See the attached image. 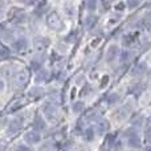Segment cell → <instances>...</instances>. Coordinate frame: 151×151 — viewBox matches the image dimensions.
<instances>
[{
	"mask_svg": "<svg viewBox=\"0 0 151 151\" xmlns=\"http://www.w3.org/2000/svg\"><path fill=\"white\" fill-rule=\"evenodd\" d=\"M33 127L36 129V130H42V129H45V121L42 119L40 115H36V118H35Z\"/></svg>",
	"mask_w": 151,
	"mask_h": 151,
	"instance_id": "30bf717a",
	"label": "cell"
},
{
	"mask_svg": "<svg viewBox=\"0 0 151 151\" xmlns=\"http://www.w3.org/2000/svg\"><path fill=\"white\" fill-rule=\"evenodd\" d=\"M39 73L36 76V80L40 81V82H42V81H48L50 78V73L49 70H44V69H40V70H37Z\"/></svg>",
	"mask_w": 151,
	"mask_h": 151,
	"instance_id": "52a82bcc",
	"label": "cell"
},
{
	"mask_svg": "<svg viewBox=\"0 0 151 151\" xmlns=\"http://www.w3.org/2000/svg\"><path fill=\"white\" fill-rule=\"evenodd\" d=\"M97 127H98V131H99V133L104 134V133H106V131L109 130V123L105 122V121H102V122H99L98 125H97Z\"/></svg>",
	"mask_w": 151,
	"mask_h": 151,
	"instance_id": "7c38bea8",
	"label": "cell"
},
{
	"mask_svg": "<svg viewBox=\"0 0 151 151\" xmlns=\"http://www.w3.org/2000/svg\"><path fill=\"white\" fill-rule=\"evenodd\" d=\"M24 141L29 145H35L40 141V134L36 133V131H29V133H27L24 135Z\"/></svg>",
	"mask_w": 151,
	"mask_h": 151,
	"instance_id": "5b68a950",
	"label": "cell"
},
{
	"mask_svg": "<svg viewBox=\"0 0 151 151\" xmlns=\"http://www.w3.org/2000/svg\"><path fill=\"white\" fill-rule=\"evenodd\" d=\"M31 66H32V69H33V70H36V72L40 70V68H41V61H37V60L32 61Z\"/></svg>",
	"mask_w": 151,
	"mask_h": 151,
	"instance_id": "ac0fdd59",
	"label": "cell"
},
{
	"mask_svg": "<svg viewBox=\"0 0 151 151\" xmlns=\"http://www.w3.org/2000/svg\"><path fill=\"white\" fill-rule=\"evenodd\" d=\"M35 45H36L37 50H44L45 48L49 45V40L44 39V37H39V39L36 40V42H35Z\"/></svg>",
	"mask_w": 151,
	"mask_h": 151,
	"instance_id": "8992f818",
	"label": "cell"
},
{
	"mask_svg": "<svg viewBox=\"0 0 151 151\" xmlns=\"http://www.w3.org/2000/svg\"><path fill=\"white\" fill-rule=\"evenodd\" d=\"M97 5V0H86V7L89 9H94Z\"/></svg>",
	"mask_w": 151,
	"mask_h": 151,
	"instance_id": "ffe728a7",
	"label": "cell"
},
{
	"mask_svg": "<svg viewBox=\"0 0 151 151\" xmlns=\"http://www.w3.org/2000/svg\"><path fill=\"white\" fill-rule=\"evenodd\" d=\"M96 23H97V17L96 16H88V19L85 20V27L86 28H93L94 25H96Z\"/></svg>",
	"mask_w": 151,
	"mask_h": 151,
	"instance_id": "8fae6325",
	"label": "cell"
},
{
	"mask_svg": "<svg viewBox=\"0 0 151 151\" xmlns=\"http://www.w3.org/2000/svg\"><path fill=\"white\" fill-rule=\"evenodd\" d=\"M3 88H4V83H3V81H0V90H1Z\"/></svg>",
	"mask_w": 151,
	"mask_h": 151,
	"instance_id": "603a6c76",
	"label": "cell"
},
{
	"mask_svg": "<svg viewBox=\"0 0 151 151\" xmlns=\"http://www.w3.org/2000/svg\"><path fill=\"white\" fill-rule=\"evenodd\" d=\"M141 3V0H127V5L130 8H135L138 7V4Z\"/></svg>",
	"mask_w": 151,
	"mask_h": 151,
	"instance_id": "44dd1931",
	"label": "cell"
},
{
	"mask_svg": "<svg viewBox=\"0 0 151 151\" xmlns=\"http://www.w3.org/2000/svg\"><path fill=\"white\" fill-rule=\"evenodd\" d=\"M118 55V48L117 47H110L106 52V60L107 61H113Z\"/></svg>",
	"mask_w": 151,
	"mask_h": 151,
	"instance_id": "9c48e42d",
	"label": "cell"
},
{
	"mask_svg": "<svg viewBox=\"0 0 151 151\" xmlns=\"http://www.w3.org/2000/svg\"><path fill=\"white\" fill-rule=\"evenodd\" d=\"M82 109H83V104H82V102H76V104L73 105V110L76 113L82 111Z\"/></svg>",
	"mask_w": 151,
	"mask_h": 151,
	"instance_id": "e0dca14e",
	"label": "cell"
},
{
	"mask_svg": "<svg viewBox=\"0 0 151 151\" xmlns=\"http://www.w3.org/2000/svg\"><path fill=\"white\" fill-rule=\"evenodd\" d=\"M127 139H129V146L130 147H134V149H138V147H141V139H139V137L137 135L134 131H127Z\"/></svg>",
	"mask_w": 151,
	"mask_h": 151,
	"instance_id": "3957f363",
	"label": "cell"
},
{
	"mask_svg": "<svg viewBox=\"0 0 151 151\" xmlns=\"http://www.w3.org/2000/svg\"><path fill=\"white\" fill-rule=\"evenodd\" d=\"M44 111H45V115H47L49 119H53V118H55V115L57 114V110H56V107L52 106V105H47V106L44 107Z\"/></svg>",
	"mask_w": 151,
	"mask_h": 151,
	"instance_id": "ba28073f",
	"label": "cell"
},
{
	"mask_svg": "<svg viewBox=\"0 0 151 151\" xmlns=\"http://www.w3.org/2000/svg\"><path fill=\"white\" fill-rule=\"evenodd\" d=\"M20 127H21V125L17 122V121H15V122L11 123V126H9V131H11V133H12V131H13V133H16L17 130H20Z\"/></svg>",
	"mask_w": 151,
	"mask_h": 151,
	"instance_id": "9a60e30c",
	"label": "cell"
},
{
	"mask_svg": "<svg viewBox=\"0 0 151 151\" xmlns=\"http://www.w3.org/2000/svg\"><path fill=\"white\" fill-rule=\"evenodd\" d=\"M29 94H31V97H40V96H42V90L40 88H36V89L33 88Z\"/></svg>",
	"mask_w": 151,
	"mask_h": 151,
	"instance_id": "2e32d148",
	"label": "cell"
},
{
	"mask_svg": "<svg viewBox=\"0 0 151 151\" xmlns=\"http://www.w3.org/2000/svg\"><path fill=\"white\" fill-rule=\"evenodd\" d=\"M16 151H29V149H28L27 146H24V145H23V146H19L17 149H16Z\"/></svg>",
	"mask_w": 151,
	"mask_h": 151,
	"instance_id": "7402d4cb",
	"label": "cell"
},
{
	"mask_svg": "<svg viewBox=\"0 0 151 151\" xmlns=\"http://www.w3.org/2000/svg\"><path fill=\"white\" fill-rule=\"evenodd\" d=\"M47 23H48V25L50 27V28L52 29H61L63 28V20H61L60 19V16L57 15V13H49V15H48V17H47Z\"/></svg>",
	"mask_w": 151,
	"mask_h": 151,
	"instance_id": "6da1fadb",
	"label": "cell"
},
{
	"mask_svg": "<svg viewBox=\"0 0 151 151\" xmlns=\"http://www.w3.org/2000/svg\"><path fill=\"white\" fill-rule=\"evenodd\" d=\"M118 99H119V97H118L117 94H110V96L107 97V102H109V104H114Z\"/></svg>",
	"mask_w": 151,
	"mask_h": 151,
	"instance_id": "d6986e66",
	"label": "cell"
},
{
	"mask_svg": "<svg viewBox=\"0 0 151 151\" xmlns=\"http://www.w3.org/2000/svg\"><path fill=\"white\" fill-rule=\"evenodd\" d=\"M9 53H11V50L8 49L5 45H3V44H0V58H5V57H8L9 56Z\"/></svg>",
	"mask_w": 151,
	"mask_h": 151,
	"instance_id": "4fadbf2b",
	"label": "cell"
},
{
	"mask_svg": "<svg viewBox=\"0 0 151 151\" xmlns=\"http://www.w3.org/2000/svg\"><path fill=\"white\" fill-rule=\"evenodd\" d=\"M28 78H29V74L27 70H20L17 72V73H15L12 78V82L15 83L16 86H19V88H21V86H24L27 82H28Z\"/></svg>",
	"mask_w": 151,
	"mask_h": 151,
	"instance_id": "7a4b0ae2",
	"label": "cell"
},
{
	"mask_svg": "<svg viewBox=\"0 0 151 151\" xmlns=\"http://www.w3.org/2000/svg\"><path fill=\"white\" fill-rule=\"evenodd\" d=\"M83 138H85V141H91V139L94 138V131L91 127L86 129L85 133H83Z\"/></svg>",
	"mask_w": 151,
	"mask_h": 151,
	"instance_id": "5bb4252c",
	"label": "cell"
},
{
	"mask_svg": "<svg viewBox=\"0 0 151 151\" xmlns=\"http://www.w3.org/2000/svg\"><path fill=\"white\" fill-rule=\"evenodd\" d=\"M12 47H13L15 50L20 52V50H24V49L28 48V41H27L25 37H19V39L12 44Z\"/></svg>",
	"mask_w": 151,
	"mask_h": 151,
	"instance_id": "277c9868",
	"label": "cell"
},
{
	"mask_svg": "<svg viewBox=\"0 0 151 151\" xmlns=\"http://www.w3.org/2000/svg\"><path fill=\"white\" fill-rule=\"evenodd\" d=\"M24 1H31V0H24Z\"/></svg>",
	"mask_w": 151,
	"mask_h": 151,
	"instance_id": "cb8c5ba5",
	"label": "cell"
}]
</instances>
